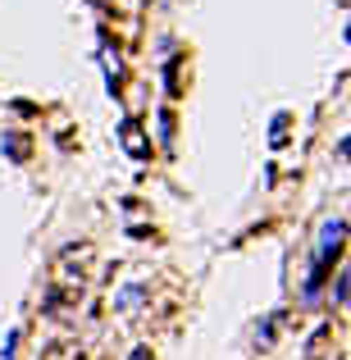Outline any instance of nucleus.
I'll return each instance as SVG.
<instances>
[{"mask_svg": "<svg viewBox=\"0 0 351 360\" xmlns=\"http://www.w3.org/2000/svg\"><path fill=\"white\" fill-rule=\"evenodd\" d=\"M137 297H141V288H128V292H123V301H119V310H132V306H137Z\"/></svg>", "mask_w": 351, "mask_h": 360, "instance_id": "nucleus-3", "label": "nucleus"}, {"mask_svg": "<svg viewBox=\"0 0 351 360\" xmlns=\"http://www.w3.org/2000/svg\"><path fill=\"white\" fill-rule=\"evenodd\" d=\"M132 360H151V352H146V347H137V352H132Z\"/></svg>", "mask_w": 351, "mask_h": 360, "instance_id": "nucleus-4", "label": "nucleus"}, {"mask_svg": "<svg viewBox=\"0 0 351 360\" xmlns=\"http://www.w3.org/2000/svg\"><path fill=\"white\" fill-rule=\"evenodd\" d=\"M119 137H123V146H128L132 160H146V155H151V137L137 128V119H123V123H119Z\"/></svg>", "mask_w": 351, "mask_h": 360, "instance_id": "nucleus-2", "label": "nucleus"}, {"mask_svg": "<svg viewBox=\"0 0 351 360\" xmlns=\"http://www.w3.org/2000/svg\"><path fill=\"white\" fill-rule=\"evenodd\" d=\"M343 238H347V224H343V219H328V224H324V233H319V255H315V264L333 269L338 251H343Z\"/></svg>", "mask_w": 351, "mask_h": 360, "instance_id": "nucleus-1", "label": "nucleus"}]
</instances>
